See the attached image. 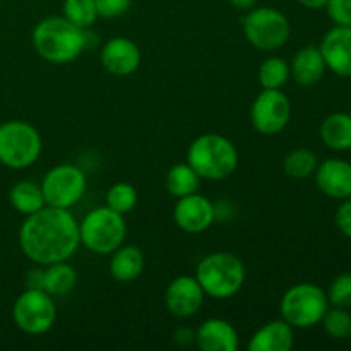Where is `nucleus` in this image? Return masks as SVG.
Masks as SVG:
<instances>
[{"label": "nucleus", "mask_w": 351, "mask_h": 351, "mask_svg": "<svg viewBox=\"0 0 351 351\" xmlns=\"http://www.w3.org/2000/svg\"><path fill=\"white\" fill-rule=\"evenodd\" d=\"M79 245V221L71 209L45 206L27 215L19 228L21 250L31 263L40 266L69 261Z\"/></svg>", "instance_id": "f257e3e1"}, {"label": "nucleus", "mask_w": 351, "mask_h": 351, "mask_svg": "<svg viewBox=\"0 0 351 351\" xmlns=\"http://www.w3.org/2000/svg\"><path fill=\"white\" fill-rule=\"evenodd\" d=\"M31 41L43 60L71 64L88 48V29L74 26L64 16H50L34 26Z\"/></svg>", "instance_id": "f03ea898"}, {"label": "nucleus", "mask_w": 351, "mask_h": 351, "mask_svg": "<svg viewBox=\"0 0 351 351\" xmlns=\"http://www.w3.org/2000/svg\"><path fill=\"white\" fill-rule=\"evenodd\" d=\"M187 163L202 180H226L239 168V151L228 137L206 132L195 137L189 146Z\"/></svg>", "instance_id": "7ed1b4c3"}, {"label": "nucleus", "mask_w": 351, "mask_h": 351, "mask_svg": "<svg viewBox=\"0 0 351 351\" xmlns=\"http://www.w3.org/2000/svg\"><path fill=\"white\" fill-rule=\"evenodd\" d=\"M245 264L239 256L225 250L211 252L199 261L195 280L204 290L206 297L215 300H228L235 297L245 283Z\"/></svg>", "instance_id": "20e7f679"}, {"label": "nucleus", "mask_w": 351, "mask_h": 351, "mask_svg": "<svg viewBox=\"0 0 351 351\" xmlns=\"http://www.w3.org/2000/svg\"><path fill=\"white\" fill-rule=\"evenodd\" d=\"M125 237V218L108 206L91 209L79 223L81 245L98 256H110L115 252L120 245H123Z\"/></svg>", "instance_id": "39448f33"}, {"label": "nucleus", "mask_w": 351, "mask_h": 351, "mask_svg": "<svg viewBox=\"0 0 351 351\" xmlns=\"http://www.w3.org/2000/svg\"><path fill=\"white\" fill-rule=\"evenodd\" d=\"M43 149V141L34 125L24 120H9L0 125V163L12 170L34 165Z\"/></svg>", "instance_id": "423d86ee"}, {"label": "nucleus", "mask_w": 351, "mask_h": 351, "mask_svg": "<svg viewBox=\"0 0 351 351\" xmlns=\"http://www.w3.org/2000/svg\"><path fill=\"white\" fill-rule=\"evenodd\" d=\"M328 308V293L314 283L293 285L285 291L280 302L281 319L295 329H308L321 324Z\"/></svg>", "instance_id": "0eeeda50"}, {"label": "nucleus", "mask_w": 351, "mask_h": 351, "mask_svg": "<svg viewBox=\"0 0 351 351\" xmlns=\"http://www.w3.org/2000/svg\"><path fill=\"white\" fill-rule=\"evenodd\" d=\"M247 41L263 51L280 50L288 43L291 26L288 17L274 7H254L242 17Z\"/></svg>", "instance_id": "6e6552de"}, {"label": "nucleus", "mask_w": 351, "mask_h": 351, "mask_svg": "<svg viewBox=\"0 0 351 351\" xmlns=\"http://www.w3.org/2000/svg\"><path fill=\"white\" fill-rule=\"evenodd\" d=\"M12 321L19 331L40 336L50 331L57 321V305L45 290L26 288L12 305Z\"/></svg>", "instance_id": "1a4fd4ad"}, {"label": "nucleus", "mask_w": 351, "mask_h": 351, "mask_svg": "<svg viewBox=\"0 0 351 351\" xmlns=\"http://www.w3.org/2000/svg\"><path fill=\"white\" fill-rule=\"evenodd\" d=\"M40 185L47 206L72 209L84 197L88 178L77 165L60 163L45 173Z\"/></svg>", "instance_id": "9d476101"}, {"label": "nucleus", "mask_w": 351, "mask_h": 351, "mask_svg": "<svg viewBox=\"0 0 351 351\" xmlns=\"http://www.w3.org/2000/svg\"><path fill=\"white\" fill-rule=\"evenodd\" d=\"M291 119V101L281 89H263L250 106V122L263 136H278Z\"/></svg>", "instance_id": "9b49d317"}, {"label": "nucleus", "mask_w": 351, "mask_h": 351, "mask_svg": "<svg viewBox=\"0 0 351 351\" xmlns=\"http://www.w3.org/2000/svg\"><path fill=\"white\" fill-rule=\"evenodd\" d=\"M173 219L182 232L197 235L216 221L215 202L197 192L178 197L173 208Z\"/></svg>", "instance_id": "f8f14e48"}, {"label": "nucleus", "mask_w": 351, "mask_h": 351, "mask_svg": "<svg viewBox=\"0 0 351 351\" xmlns=\"http://www.w3.org/2000/svg\"><path fill=\"white\" fill-rule=\"evenodd\" d=\"M206 293L195 276H177L168 283L165 291V305L168 312L178 319H189L204 305Z\"/></svg>", "instance_id": "ddd939ff"}, {"label": "nucleus", "mask_w": 351, "mask_h": 351, "mask_svg": "<svg viewBox=\"0 0 351 351\" xmlns=\"http://www.w3.org/2000/svg\"><path fill=\"white\" fill-rule=\"evenodd\" d=\"M99 60L108 74L117 77H129L141 67L143 55L137 43H134L130 38L113 36L101 47Z\"/></svg>", "instance_id": "4468645a"}, {"label": "nucleus", "mask_w": 351, "mask_h": 351, "mask_svg": "<svg viewBox=\"0 0 351 351\" xmlns=\"http://www.w3.org/2000/svg\"><path fill=\"white\" fill-rule=\"evenodd\" d=\"M321 53L324 57L326 67L338 77H351V27H331L322 38Z\"/></svg>", "instance_id": "2eb2a0df"}, {"label": "nucleus", "mask_w": 351, "mask_h": 351, "mask_svg": "<svg viewBox=\"0 0 351 351\" xmlns=\"http://www.w3.org/2000/svg\"><path fill=\"white\" fill-rule=\"evenodd\" d=\"M319 191L331 199L351 197V163L341 158H328L321 161L314 173Z\"/></svg>", "instance_id": "dca6fc26"}, {"label": "nucleus", "mask_w": 351, "mask_h": 351, "mask_svg": "<svg viewBox=\"0 0 351 351\" xmlns=\"http://www.w3.org/2000/svg\"><path fill=\"white\" fill-rule=\"evenodd\" d=\"M195 345L202 351H237L240 348V338L232 322L211 317L195 331Z\"/></svg>", "instance_id": "f3484780"}, {"label": "nucleus", "mask_w": 351, "mask_h": 351, "mask_svg": "<svg viewBox=\"0 0 351 351\" xmlns=\"http://www.w3.org/2000/svg\"><path fill=\"white\" fill-rule=\"evenodd\" d=\"M295 345V328L285 319L261 326L249 339V351H290Z\"/></svg>", "instance_id": "a211bd4d"}, {"label": "nucleus", "mask_w": 351, "mask_h": 351, "mask_svg": "<svg viewBox=\"0 0 351 351\" xmlns=\"http://www.w3.org/2000/svg\"><path fill=\"white\" fill-rule=\"evenodd\" d=\"M326 62L321 53V48L315 45H307L295 53L290 62V74L297 84L314 86L324 77Z\"/></svg>", "instance_id": "6ab92c4d"}, {"label": "nucleus", "mask_w": 351, "mask_h": 351, "mask_svg": "<svg viewBox=\"0 0 351 351\" xmlns=\"http://www.w3.org/2000/svg\"><path fill=\"white\" fill-rule=\"evenodd\" d=\"M146 266L144 252L136 245H120L110 254V274L119 283H132L143 274Z\"/></svg>", "instance_id": "aec40b11"}, {"label": "nucleus", "mask_w": 351, "mask_h": 351, "mask_svg": "<svg viewBox=\"0 0 351 351\" xmlns=\"http://www.w3.org/2000/svg\"><path fill=\"white\" fill-rule=\"evenodd\" d=\"M321 141L332 151L351 149V115L345 112H336L326 117L321 123Z\"/></svg>", "instance_id": "412c9836"}, {"label": "nucleus", "mask_w": 351, "mask_h": 351, "mask_svg": "<svg viewBox=\"0 0 351 351\" xmlns=\"http://www.w3.org/2000/svg\"><path fill=\"white\" fill-rule=\"evenodd\" d=\"M77 285V271L69 261H60L45 266L43 290L51 297H64Z\"/></svg>", "instance_id": "4be33fe9"}, {"label": "nucleus", "mask_w": 351, "mask_h": 351, "mask_svg": "<svg viewBox=\"0 0 351 351\" xmlns=\"http://www.w3.org/2000/svg\"><path fill=\"white\" fill-rule=\"evenodd\" d=\"M9 202L17 213L24 216L33 215L47 206L41 185L31 180H21L14 184L9 192Z\"/></svg>", "instance_id": "5701e85b"}, {"label": "nucleus", "mask_w": 351, "mask_h": 351, "mask_svg": "<svg viewBox=\"0 0 351 351\" xmlns=\"http://www.w3.org/2000/svg\"><path fill=\"white\" fill-rule=\"evenodd\" d=\"M202 178L199 177L197 171L185 161V163H177L168 170L167 173V189L173 197H184V195L194 194L199 191Z\"/></svg>", "instance_id": "b1692460"}, {"label": "nucleus", "mask_w": 351, "mask_h": 351, "mask_svg": "<svg viewBox=\"0 0 351 351\" xmlns=\"http://www.w3.org/2000/svg\"><path fill=\"white\" fill-rule=\"evenodd\" d=\"M257 79L263 89H283L291 79L290 64L283 57L269 55L257 69Z\"/></svg>", "instance_id": "393cba45"}, {"label": "nucleus", "mask_w": 351, "mask_h": 351, "mask_svg": "<svg viewBox=\"0 0 351 351\" xmlns=\"http://www.w3.org/2000/svg\"><path fill=\"white\" fill-rule=\"evenodd\" d=\"M317 167V154L307 147H298V149L290 151L283 160L285 173L295 180H305V178L314 177Z\"/></svg>", "instance_id": "a878e982"}, {"label": "nucleus", "mask_w": 351, "mask_h": 351, "mask_svg": "<svg viewBox=\"0 0 351 351\" xmlns=\"http://www.w3.org/2000/svg\"><path fill=\"white\" fill-rule=\"evenodd\" d=\"M62 16L81 29H89L98 19L95 0H64Z\"/></svg>", "instance_id": "bb28decb"}, {"label": "nucleus", "mask_w": 351, "mask_h": 351, "mask_svg": "<svg viewBox=\"0 0 351 351\" xmlns=\"http://www.w3.org/2000/svg\"><path fill=\"white\" fill-rule=\"evenodd\" d=\"M137 204V191L129 182H115L106 191V204L113 211L120 215H127L132 211Z\"/></svg>", "instance_id": "cd10ccee"}, {"label": "nucleus", "mask_w": 351, "mask_h": 351, "mask_svg": "<svg viewBox=\"0 0 351 351\" xmlns=\"http://www.w3.org/2000/svg\"><path fill=\"white\" fill-rule=\"evenodd\" d=\"M322 328L332 339H348L351 338V314L345 307L328 308L321 321Z\"/></svg>", "instance_id": "c85d7f7f"}, {"label": "nucleus", "mask_w": 351, "mask_h": 351, "mask_svg": "<svg viewBox=\"0 0 351 351\" xmlns=\"http://www.w3.org/2000/svg\"><path fill=\"white\" fill-rule=\"evenodd\" d=\"M328 293L329 305L335 307H351V273H343L332 280Z\"/></svg>", "instance_id": "c756f323"}, {"label": "nucleus", "mask_w": 351, "mask_h": 351, "mask_svg": "<svg viewBox=\"0 0 351 351\" xmlns=\"http://www.w3.org/2000/svg\"><path fill=\"white\" fill-rule=\"evenodd\" d=\"M98 17L103 19H115L123 16L132 5V0H95Z\"/></svg>", "instance_id": "7c9ffc66"}, {"label": "nucleus", "mask_w": 351, "mask_h": 351, "mask_svg": "<svg viewBox=\"0 0 351 351\" xmlns=\"http://www.w3.org/2000/svg\"><path fill=\"white\" fill-rule=\"evenodd\" d=\"M326 10L336 26L351 27V0H329Z\"/></svg>", "instance_id": "2f4dec72"}, {"label": "nucleus", "mask_w": 351, "mask_h": 351, "mask_svg": "<svg viewBox=\"0 0 351 351\" xmlns=\"http://www.w3.org/2000/svg\"><path fill=\"white\" fill-rule=\"evenodd\" d=\"M335 221L339 232L345 237H348V239H351V197L345 199V201L339 204V208L336 209Z\"/></svg>", "instance_id": "473e14b6"}, {"label": "nucleus", "mask_w": 351, "mask_h": 351, "mask_svg": "<svg viewBox=\"0 0 351 351\" xmlns=\"http://www.w3.org/2000/svg\"><path fill=\"white\" fill-rule=\"evenodd\" d=\"M24 281H26V288H34V290H43L45 281V266L36 264L31 267L26 274H24Z\"/></svg>", "instance_id": "72a5a7b5"}, {"label": "nucleus", "mask_w": 351, "mask_h": 351, "mask_svg": "<svg viewBox=\"0 0 351 351\" xmlns=\"http://www.w3.org/2000/svg\"><path fill=\"white\" fill-rule=\"evenodd\" d=\"M173 341L178 346H191L195 345V331H192L191 328H180L175 331Z\"/></svg>", "instance_id": "f704fd0d"}, {"label": "nucleus", "mask_w": 351, "mask_h": 351, "mask_svg": "<svg viewBox=\"0 0 351 351\" xmlns=\"http://www.w3.org/2000/svg\"><path fill=\"white\" fill-rule=\"evenodd\" d=\"M232 7H235L237 10H242V12H247V10L254 9L257 3V0H226Z\"/></svg>", "instance_id": "c9c22d12"}, {"label": "nucleus", "mask_w": 351, "mask_h": 351, "mask_svg": "<svg viewBox=\"0 0 351 351\" xmlns=\"http://www.w3.org/2000/svg\"><path fill=\"white\" fill-rule=\"evenodd\" d=\"M329 0H298L300 5H304L305 9H311V10H319V9H326Z\"/></svg>", "instance_id": "e433bc0d"}]
</instances>
